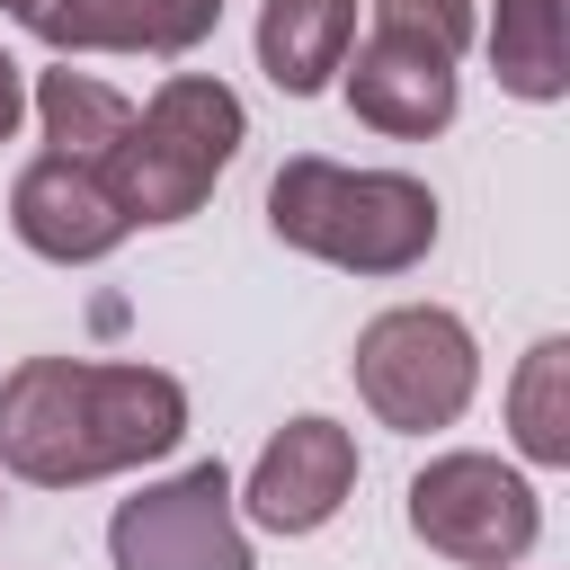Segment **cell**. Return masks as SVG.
<instances>
[{"instance_id":"1","label":"cell","mask_w":570,"mask_h":570,"mask_svg":"<svg viewBox=\"0 0 570 570\" xmlns=\"http://www.w3.org/2000/svg\"><path fill=\"white\" fill-rule=\"evenodd\" d=\"M187 436V392L160 365H89L27 356L0 383V463L36 490H80L134 472Z\"/></svg>"},{"instance_id":"2","label":"cell","mask_w":570,"mask_h":570,"mask_svg":"<svg viewBox=\"0 0 570 570\" xmlns=\"http://www.w3.org/2000/svg\"><path fill=\"white\" fill-rule=\"evenodd\" d=\"M267 232L347 276H410L436 249V196L401 169H347L303 151L267 178Z\"/></svg>"},{"instance_id":"3","label":"cell","mask_w":570,"mask_h":570,"mask_svg":"<svg viewBox=\"0 0 570 570\" xmlns=\"http://www.w3.org/2000/svg\"><path fill=\"white\" fill-rule=\"evenodd\" d=\"M240 134H249V116H240V98H232L223 80L169 71V80L151 89V107L125 125V142L107 151L98 178L116 187L125 223H187V214L214 196V178L232 169Z\"/></svg>"},{"instance_id":"4","label":"cell","mask_w":570,"mask_h":570,"mask_svg":"<svg viewBox=\"0 0 570 570\" xmlns=\"http://www.w3.org/2000/svg\"><path fill=\"white\" fill-rule=\"evenodd\" d=\"M365 410L401 436H428V428H454L472 383H481V347L454 312L436 303H401V312H374L356 330V356H347Z\"/></svg>"},{"instance_id":"5","label":"cell","mask_w":570,"mask_h":570,"mask_svg":"<svg viewBox=\"0 0 570 570\" xmlns=\"http://www.w3.org/2000/svg\"><path fill=\"white\" fill-rule=\"evenodd\" d=\"M534 490L525 472H508L499 454H436L419 481H410V534L463 570H508L534 552Z\"/></svg>"},{"instance_id":"6","label":"cell","mask_w":570,"mask_h":570,"mask_svg":"<svg viewBox=\"0 0 570 570\" xmlns=\"http://www.w3.org/2000/svg\"><path fill=\"white\" fill-rule=\"evenodd\" d=\"M107 552H116V570H249V534L232 517V472L187 463V472L151 481L142 499H125L107 517Z\"/></svg>"},{"instance_id":"7","label":"cell","mask_w":570,"mask_h":570,"mask_svg":"<svg viewBox=\"0 0 570 570\" xmlns=\"http://www.w3.org/2000/svg\"><path fill=\"white\" fill-rule=\"evenodd\" d=\"M356 490V436L338 419H285L267 454L249 463V517L267 534H312L347 508Z\"/></svg>"},{"instance_id":"8","label":"cell","mask_w":570,"mask_h":570,"mask_svg":"<svg viewBox=\"0 0 570 570\" xmlns=\"http://www.w3.org/2000/svg\"><path fill=\"white\" fill-rule=\"evenodd\" d=\"M9 223H18V240H27L36 258H53V267H89V258H107V249L134 232L125 205H116V187H107L89 160H62V151H45V160L18 169Z\"/></svg>"},{"instance_id":"9","label":"cell","mask_w":570,"mask_h":570,"mask_svg":"<svg viewBox=\"0 0 570 570\" xmlns=\"http://www.w3.org/2000/svg\"><path fill=\"white\" fill-rule=\"evenodd\" d=\"M356 62L347 71V107L356 125L374 134H401V142H428L454 125V53L419 45V36H392V27H365V45H347Z\"/></svg>"},{"instance_id":"10","label":"cell","mask_w":570,"mask_h":570,"mask_svg":"<svg viewBox=\"0 0 570 570\" xmlns=\"http://www.w3.org/2000/svg\"><path fill=\"white\" fill-rule=\"evenodd\" d=\"M223 0H36V36L53 53H196Z\"/></svg>"},{"instance_id":"11","label":"cell","mask_w":570,"mask_h":570,"mask_svg":"<svg viewBox=\"0 0 570 570\" xmlns=\"http://www.w3.org/2000/svg\"><path fill=\"white\" fill-rule=\"evenodd\" d=\"M347 45H356V0H267L258 9V71L285 98L330 89Z\"/></svg>"},{"instance_id":"12","label":"cell","mask_w":570,"mask_h":570,"mask_svg":"<svg viewBox=\"0 0 570 570\" xmlns=\"http://www.w3.org/2000/svg\"><path fill=\"white\" fill-rule=\"evenodd\" d=\"M490 71L508 98L552 107L570 89V53H561V0H499L490 9Z\"/></svg>"},{"instance_id":"13","label":"cell","mask_w":570,"mask_h":570,"mask_svg":"<svg viewBox=\"0 0 570 570\" xmlns=\"http://www.w3.org/2000/svg\"><path fill=\"white\" fill-rule=\"evenodd\" d=\"M36 116H45V142L62 151V160H89V169H107V151L125 142V125H134V98H116L107 80H89V71H45L36 80Z\"/></svg>"},{"instance_id":"14","label":"cell","mask_w":570,"mask_h":570,"mask_svg":"<svg viewBox=\"0 0 570 570\" xmlns=\"http://www.w3.org/2000/svg\"><path fill=\"white\" fill-rule=\"evenodd\" d=\"M508 428L534 463H570V338H543L508 383Z\"/></svg>"},{"instance_id":"15","label":"cell","mask_w":570,"mask_h":570,"mask_svg":"<svg viewBox=\"0 0 570 570\" xmlns=\"http://www.w3.org/2000/svg\"><path fill=\"white\" fill-rule=\"evenodd\" d=\"M374 27L419 36V45H436V53L463 62V45H472V0H374Z\"/></svg>"},{"instance_id":"16","label":"cell","mask_w":570,"mask_h":570,"mask_svg":"<svg viewBox=\"0 0 570 570\" xmlns=\"http://www.w3.org/2000/svg\"><path fill=\"white\" fill-rule=\"evenodd\" d=\"M18 116H27V71H18L9 53H0V142L18 134Z\"/></svg>"},{"instance_id":"17","label":"cell","mask_w":570,"mask_h":570,"mask_svg":"<svg viewBox=\"0 0 570 570\" xmlns=\"http://www.w3.org/2000/svg\"><path fill=\"white\" fill-rule=\"evenodd\" d=\"M0 9H9V18H18V27H27V18H36V0H0Z\"/></svg>"}]
</instances>
